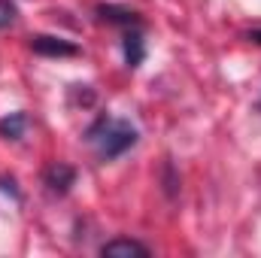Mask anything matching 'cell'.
Wrapping results in <instances>:
<instances>
[{
	"label": "cell",
	"instance_id": "6da1fadb",
	"mask_svg": "<svg viewBox=\"0 0 261 258\" xmlns=\"http://www.w3.org/2000/svg\"><path fill=\"white\" fill-rule=\"evenodd\" d=\"M137 140H140V134L128 119H116V116H107V113H100L85 128V143L94 146L100 161H116L119 155H125L128 149L137 146Z\"/></svg>",
	"mask_w": 261,
	"mask_h": 258
},
{
	"label": "cell",
	"instance_id": "9c48e42d",
	"mask_svg": "<svg viewBox=\"0 0 261 258\" xmlns=\"http://www.w3.org/2000/svg\"><path fill=\"white\" fill-rule=\"evenodd\" d=\"M164 173H167V176H164V183H167V194L173 197V194H176V186H179V179L173 176V164H167V167H164Z\"/></svg>",
	"mask_w": 261,
	"mask_h": 258
},
{
	"label": "cell",
	"instance_id": "8fae6325",
	"mask_svg": "<svg viewBox=\"0 0 261 258\" xmlns=\"http://www.w3.org/2000/svg\"><path fill=\"white\" fill-rule=\"evenodd\" d=\"M246 40H249V43H255V46H261V28H252V31L246 34Z\"/></svg>",
	"mask_w": 261,
	"mask_h": 258
},
{
	"label": "cell",
	"instance_id": "5b68a950",
	"mask_svg": "<svg viewBox=\"0 0 261 258\" xmlns=\"http://www.w3.org/2000/svg\"><path fill=\"white\" fill-rule=\"evenodd\" d=\"M100 255H110V258L149 255V246L140 243V240H130V237H116V240H107V243L100 246Z\"/></svg>",
	"mask_w": 261,
	"mask_h": 258
},
{
	"label": "cell",
	"instance_id": "30bf717a",
	"mask_svg": "<svg viewBox=\"0 0 261 258\" xmlns=\"http://www.w3.org/2000/svg\"><path fill=\"white\" fill-rule=\"evenodd\" d=\"M0 189H3V192H9L15 200L21 197V194H18V189H15V179H12V176H0Z\"/></svg>",
	"mask_w": 261,
	"mask_h": 258
},
{
	"label": "cell",
	"instance_id": "52a82bcc",
	"mask_svg": "<svg viewBox=\"0 0 261 258\" xmlns=\"http://www.w3.org/2000/svg\"><path fill=\"white\" fill-rule=\"evenodd\" d=\"M24 131H28V113H21V110L0 119V137L3 140H21Z\"/></svg>",
	"mask_w": 261,
	"mask_h": 258
},
{
	"label": "cell",
	"instance_id": "277c9868",
	"mask_svg": "<svg viewBox=\"0 0 261 258\" xmlns=\"http://www.w3.org/2000/svg\"><path fill=\"white\" fill-rule=\"evenodd\" d=\"M97 18L100 21H110V24H122V28H140L143 18L137 9H128V6H119V3H100L97 6Z\"/></svg>",
	"mask_w": 261,
	"mask_h": 258
},
{
	"label": "cell",
	"instance_id": "3957f363",
	"mask_svg": "<svg viewBox=\"0 0 261 258\" xmlns=\"http://www.w3.org/2000/svg\"><path fill=\"white\" fill-rule=\"evenodd\" d=\"M43 183H46V189L52 194L64 197V194L76 186V167L67 164V161H55V164H49V167L43 170Z\"/></svg>",
	"mask_w": 261,
	"mask_h": 258
},
{
	"label": "cell",
	"instance_id": "7a4b0ae2",
	"mask_svg": "<svg viewBox=\"0 0 261 258\" xmlns=\"http://www.w3.org/2000/svg\"><path fill=\"white\" fill-rule=\"evenodd\" d=\"M31 49L43 58H76L79 46L70 43L64 37H52V34H34L31 37Z\"/></svg>",
	"mask_w": 261,
	"mask_h": 258
},
{
	"label": "cell",
	"instance_id": "8992f818",
	"mask_svg": "<svg viewBox=\"0 0 261 258\" xmlns=\"http://www.w3.org/2000/svg\"><path fill=\"white\" fill-rule=\"evenodd\" d=\"M122 52H125V64L130 70H137V67L143 64V58H146V40H143V34L137 28H128L125 40H122Z\"/></svg>",
	"mask_w": 261,
	"mask_h": 258
},
{
	"label": "cell",
	"instance_id": "ba28073f",
	"mask_svg": "<svg viewBox=\"0 0 261 258\" xmlns=\"http://www.w3.org/2000/svg\"><path fill=\"white\" fill-rule=\"evenodd\" d=\"M15 15H18L15 3H12V0H0V31H3V28H9V24L15 21Z\"/></svg>",
	"mask_w": 261,
	"mask_h": 258
}]
</instances>
